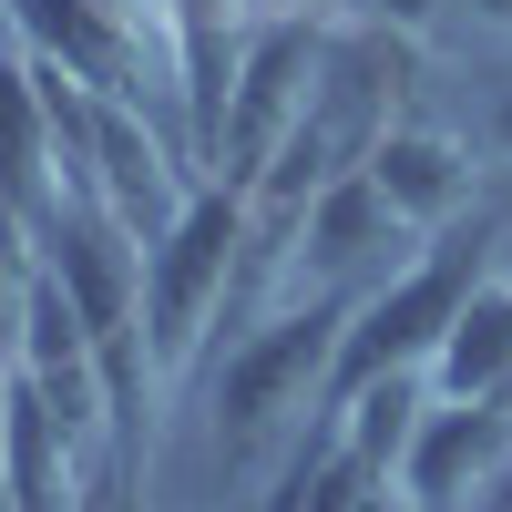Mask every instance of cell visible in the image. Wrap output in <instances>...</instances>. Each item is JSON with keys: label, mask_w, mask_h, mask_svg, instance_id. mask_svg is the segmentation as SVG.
Here are the masks:
<instances>
[{"label": "cell", "mask_w": 512, "mask_h": 512, "mask_svg": "<svg viewBox=\"0 0 512 512\" xmlns=\"http://www.w3.org/2000/svg\"><path fill=\"white\" fill-rule=\"evenodd\" d=\"M369 185L390 195L420 236H441V226L472 216V185H482V175H472V154H461L441 123H390L379 154H369Z\"/></svg>", "instance_id": "30bf717a"}, {"label": "cell", "mask_w": 512, "mask_h": 512, "mask_svg": "<svg viewBox=\"0 0 512 512\" xmlns=\"http://www.w3.org/2000/svg\"><path fill=\"white\" fill-rule=\"evenodd\" d=\"M246 246H256V195L205 175L185 195V216L144 246V349H154V369H185L205 349V328L236 318Z\"/></svg>", "instance_id": "7a4b0ae2"}, {"label": "cell", "mask_w": 512, "mask_h": 512, "mask_svg": "<svg viewBox=\"0 0 512 512\" xmlns=\"http://www.w3.org/2000/svg\"><path fill=\"white\" fill-rule=\"evenodd\" d=\"M492 134H502V154H512V93H502V113H492Z\"/></svg>", "instance_id": "2e32d148"}, {"label": "cell", "mask_w": 512, "mask_h": 512, "mask_svg": "<svg viewBox=\"0 0 512 512\" xmlns=\"http://www.w3.org/2000/svg\"><path fill=\"white\" fill-rule=\"evenodd\" d=\"M256 11H318V0H256Z\"/></svg>", "instance_id": "ac0fdd59"}, {"label": "cell", "mask_w": 512, "mask_h": 512, "mask_svg": "<svg viewBox=\"0 0 512 512\" xmlns=\"http://www.w3.org/2000/svg\"><path fill=\"white\" fill-rule=\"evenodd\" d=\"M0 512H11V502H0Z\"/></svg>", "instance_id": "ffe728a7"}, {"label": "cell", "mask_w": 512, "mask_h": 512, "mask_svg": "<svg viewBox=\"0 0 512 512\" xmlns=\"http://www.w3.org/2000/svg\"><path fill=\"white\" fill-rule=\"evenodd\" d=\"M420 246L431 236H420L359 164V175H338L308 216H297V277H308V297H369L379 277H400Z\"/></svg>", "instance_id": "5b68a950"}, {"label": "cell", "mask_w": 512, "mask_h": 512, "mask_svg": "<svg viewBox=\"0 0 512 512\" xmlns=\"http://www.w3.org/2000/svg\"><path fill=\"white\" fill-rule=\"evenodd\" d=\"M256 512H308V451H297L287 472H277L267 492H256Z\"/></svg>", "instance_id": "4fadbf2b"}, {"label": "cell", "mask_w": 512, "mask_h": 512, "mask_svg": "<svg viewBox=\"0 0 512 512\" xmlns=\"http://www.w3.org/2000/svg\"><path fill=\"white\" fill-rule=\"evenodd\" d=\"M492 400H502V410H512V369H502V390H492Z\"/></svg>", "instance_id": "d6986e66"}, {"label": "cell", "mask_w": 512, "mask_h": 512, "mask_svg": "<svg viewBox=\"0 0 512 512\" xmlns=\"http://www.w3.org/2000/svg\"><path fill=\"white\" fill-rule=\"evenodd\" d=\"M11 31L31 41L41 62H62L72 82H93L103 103H134L154 93V62H144V0H0Z\"/></svg>", "instance_id": "8992f818"}, {"label": "cell", "mask_w": 512, "mask_h": 512, "mask_svg": "<svg viewBox=\"0 0 512 512\" xmlns=\"http://www.w3.org/2000/svg\"><path fill=\"white\" fill-rule=\"evenodd\" d=\"M185 164H195V154H175L134 103H103V113H93V185H82V195H103L113 216L154 246L164 226L185 216V195H195V185H185Z\"/></svg>", "instance_id": "ba28073f"}, {"label": "cell", "mask_w": 512, "mask_h": 512, "mask_svg": "<svg viewBox=\"0 0 512 512\" xmlns=\"http://www.w3.org/2000/svg\"><path fill=\"white\" fill-rule=\"evenodd\" d=\"M359 297H297L267 328H246L226 369H216V451L246 461L287 431H308V410L328 420V379H338V338H349Z\"/></svg>", "instance_id": "3957f363"}, {"label": "cell", "mask_w": 512, "mask_h": 512, "mask_svg": "<svg viewBox=\"0 0 512 512\" xmlns=\"http://www.w3.org/2000/svg\"><path fill=\"white\" fill-rule=\"evenodd\" d=\"M318 72H328L318 11H256L246 21V52H236L226 134H216V164H205V175H226V185L267 175V164L287 154V134L308 123V103H318Z\"/></svg>", "instance_id": "277c9868"}, {"label": "cell", "mask_w": 512, "mask_h": 512, "mask_svg": "<svg viewBox=\"0 0 512 512\" xmlns=\"http://www.w3.org/2000/svg\"><path fill=\"white\" fill-rule=\"evenodd\" d=\"M0 441H11V359H0Z\"/></svg>", "instance_id": "9a60e30c"}, {"label": "cell", "mask_w": 512, "mask_h": 512, "mask_svg": "<svg viewBox=\"0 0 512 512\" xmlns=\"http://www.w3.org/2000/svg\"><path fill=\"white\" fill-rule=\"evenodd\" d=\"M502 369H512V267H492L472 297H461V318H451L441 359H431V390L441 400H492Z\"/></svg>", "instance_id": "8fae6325"}, {"label": "cell", "mask_w": 512, "mask_h": 512, "mask_svg": "<svg viewBox=\"0 0 512 512\" xmlns=\"http://www.w3.org/2000/svg\"><path fill=\"white\" fill-rule=\"evenodd\" d=\"M482 512H512V472H502V482H492V502H482Z\"/></svg>", "instance_id": "e0dca14e"}, {"label": "cell", "mask_w": 512, "mask_h": 512, "mask_svg": "<svg viewBox=\"0 0 512 512\" xmlns=\"http://www.w3.org/2000/svg\"><path fill=\"white\" fill-rule=\"evenodd\" d=\"M492 246H502V226H492V216H472V226H441V236L420 246L400 277H379L359 308H349V338H338V379H328V410H338V400H359L369 379L431 369V359H441V338H451V318H461V297L492 277Z\"/></svg>", "instance_id": "6da1fadb"}, {"label": "cell", "mask_w": 512, "mask_h": 512, "mask_svg": "<svg viewBox=\"0 0 512 512\" xmlns=\"http://www.w3.org/2000/svg\"><path fill=\"white\" fill-rule=\"evenodd\" d=\"M472 21H492V31H512V0H461Z\"/></svg>", "instance_id": "5bb4252c"}, {"label": "cell", "mask_w": 512, "mask_h": 512, "mask_svg": "<svg viewBox=\"0 0 512 512\" xmlns=\"http://www.w3.org/2000/svg\"><path fill=\"white\" fill-rule=\"evenodd\" d=\"M431 369H400V379H369L359 400H338L328 410V431H338V451H359L369 472H390L400 482V461H410V441H420V420H431Z\"/></svg>", "instance_id": "7c38bea8"}, {"label": "cell", "mask_w": 512, "mask_h": 512, "mask_svg": "<svg viewBox=\"0 0 512 512\" xmlns=\"http://www.w3.org/2000/svg\"><path fill=\"white\" fill-rule=\"evenodd\" d=\"M502 472H512V410L502 400H431V420H420V441L400 461V492L420 512H482Z\"/></svg>", "instance_id": "52a82bcc"}, {"label": "cell", "mask_w": 512, "mask_h": 512, "mask_svg": "<svg viewBox=\"0 0 512 512\" xmlns=\"http://www.w3.org/2000/svg\"><path fill=\"white\" fill-rule=\"evenodd\" d=\"M62 144H52V113H41V82H31V52L21 31H0V205L31 226L62 216Z\"/></svg>", "instance_id": "9c48e42d"}]
</instances>
